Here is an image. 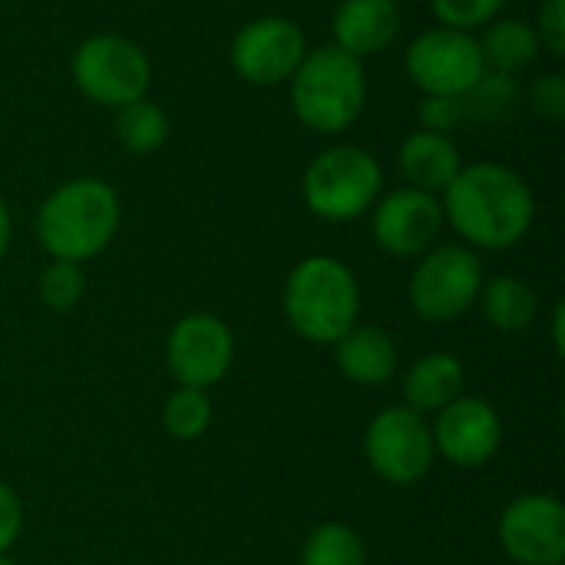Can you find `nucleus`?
I'll use <instances>...</instances> for the list:
<instances>
[{
    "mask_svg": "<svg viewBox=\"0 0 565 565\" xmlns=\"http://www.w3.org/2000/svg\"><path fill=\"white\" fill-rule=\"evenodd\" d=\"M0 565H17L13 559H7V556H0Z\"/></svg>",
    "mask_w": 565,
    "mask_h": 565,
    "instance_id": "33",
    "label": "nucleus"
},
{
    "mask_svg": "<svg viewBox=\"0 0 565 565\" xmlns=\"http://www.w3.org/2000/svg\"><path fill=\"white\" fill-rule=\"evenodd\" d=\"M483 281V262L473 248L434 245L411 275V308L424 321H454L477 305Z\"/></svg>",
    "mask_w": 565,
    "mask_h": 565,
    "instance_id": "7",
    "label": "nucleus"
},
{
    "mask_svg": "<svg viewBox=\"0 0 565 565\" xmlns=\"http://www.w3.org/2000/svg\"><path fill=\"white\" fill-rule=\"evenodd\" d=\"M553 334H556V351H563V305H556V315H553Z\"/></svg>",
    "mask_w": 565,
    "mask_h": 565,
    "instance_id": "32",
    "label": "nucleus"
},
{
    "mask_svg": "<svg viewBox=\"0 0 565 565\" xmlns=\"http://www.w3.org/2000/svg\"><path fill=\"white\" fill-rule=\"evenodd\" d=\"M503 7L507 0H430L437 23L450 30H463V33L483 30L503 13Z\"/></svg>",
    "mask_w": 565,
    "mask_h": 565,
    "instance_id": "26",
    "label": "nucleus"
},
{
    "mask_svg": "<svg viewBox=\"0 0 565 565\" xmlns=\"http://www.w3.org/2000/svg\"><path fill=\"white\" fill-rule=\"evenodd\" d=\"M232 361H235V338L228 324L209 311L185 315L169 331L166 364H169V374L179 381V387L209 391L228 374Z\"/></svg>",
    "mask_w": 565,
    "mask_h": 565,
    "instance_id": "11",
    "label": "nucleus"
},
{
    "mask_svg": "<svg viewBox=\"0 0 565 565\" xmlns=\"http://www.w3.org/2000/svg\"><path fill=\"white\" fill-rule=\"evenodd\" d=\"M536 40L540 50H550L553 56H565V0H543L536 10Z\"/></svg>",
    "mask_w": 565,
    "mask_h": 565,
    "instance_id": "28",
    "label": "nucleus"
},
{
    "mask_svg": "<svg viewBox=\"0 0 565 565\" xmlns=\"http://www.w3.org/2000/svg\"><path fill=\"white\" fill-rule=\"evenodd\" d=\"M162 424L175 440H199L212 424V401L199 387H175L162 407Z\"/></svg>",
    "mask_w": 565,
    "mask_h": 565,
    "instance_id": "24",
    "label": "nucleus"
},
{
    "mask_svg": "<svg viewBox=\"0 0 565 565\" xmlns=\"http://www.w3.org/2000/svg\"><path fill=\"white\" fill-rule=\"evenodd\" d=\"M83 291H86V275H83V265H76V262H56L53 258L40 271V298L53 311L76 308Z\"/></svg>",
    "mask_w": 565,
    "mask_h": 565,
    "instance_id": "25",
    "label": "nucleus"
},
{
    "mask_svg": "<svg viewBox=\"0 0 565 565\" xmlns=\"http://www.w3.org/2000/svg\"><path fill=\"white\" fill-rule=\"evenodd\" d=\"M444 222L463 238L467 248L503 252L520 245L536 218L530 182L503 162L463 166L440 192Z\"/></svg>",
    "mask_w": 565,
    "mask_h": 565,
    "instance_id": "1",
    "label": "nucleus"
},
{
    "mask_svg": "<svg viewBox=\"0 0 565 565\" xmlns=\"http://www.w3.org/2000/svg\"><path fill=\"white\" fill-rule=\"evenodd\" d=\"M23 530V507H20V497L0 480V556L17 543Z\"/></svg>",
    "mask_w": 565,
    "mask_h": 565,
    "instance_id": "30",
    "label": "nucleus"
},
{
    "mask_svg": "<svg viewBox=\"0 0 565 565\" xmlns=\"http://www.w3.org/2000/svg\"><path fill=\"white\" fill-rule=\"evenodd\" d=\"M420 129L450 136L463 126V96H424L417 109Z\"/></svg>",
    "mask_w": 565,
    "mask_h": 565,
    "instance_id": "27",
    "label": "nucleus"
},
{
    "mask_svg": "<svg viewBox=\"0 0 565 565\" xmlns=\"http://www.w3.org/2000/svg\"><path fill=\"white\" fill-rule=\"evenodd\" d=\"M301 565H367V550L351 526L321 523L301 546Z\"/></svg>",
    "mask_w": 565,
    "mask_h": 565,
    "instance_id": "23",
    "label": "nucleus"
},
{
    "mask_svg": "<svg viewBox=\"0 0 565 565\" xmlns=\"http://www.w3.org/2000/svg\"><path fill=\"white\" fill-rule=\"evenodd\" d=\"M477 301L483 308V318L503 334H523L536 321V311H540L536 291L530 288V281L516 275H497L483 281Z\"/></svg>",
    "mask_w": 565,
    "mask_h": 565,
    "instance_id": "20",
    "label": "nucleus"
},
{
    "mask_svg": "<svg viewBox=\"0 0 565 565\" xmlns=\"http://www.w3.org/2000/svg\"><path fill=\"white\" fill-rule=\"evenodd\" d=\"M76 89L106 109H122L149 93L152 63L146 50L119 33H93L73 53Z\"/></svg>",
    "mask_w": 565,
    "mask_h": 565,
    "instance_id": "6",
    "label": "nucleus"
},
{
    "mask_svg": "<svg viewBox=\"0 0 565 565\" xmlns=\"http://www.w3.org/2000/svg\"><path fill=\"white\" fill-rule=\"evenodd\" d=\"M477 43H480L483 66L493 73H507V76L523 73L540 56L536 30L523 17H497L493 23L483 26V36Z\"/></svg>",
    "mask_w": 565,
    "mask_h": 565,
    "instance_id": "19",
    "label": "nucleus"
},
{
    "mask_svg": "<svg viewBox=\"0 0 565 565\" xmlns=\"http://www.w3.org/2000/svg\"><path fill=\"white\" fill-rule=\"evenodd\" d=\"M334 46L354 60L384 53L401 33L397 0H341L331 17Z\"/></svg>",
    "mask_w": 565,
    "mask_h": 565,
    "instance_id": "15",
    "label": "nucleus"
},
{
    "mask_svg": "<svg viewBox=\"0 0 565 565\" xmlns=\"http://www.w3.org/2000/svg\"><path fill=\"white\" fill-rule=\"evenodd\" d=\"M497 536L516 565H559L565 559V507L556 497L526 493L503 510Z\"/></svg>",
    "mask_w": 565,
    "mask_h": 565,
    "instance_id": "12",
    "label": "nucleus"
},
{
    "mask_svg": "<svg viewBox=\"0 0 565 565\" xmlns=\"http://www.w3.org/2000/svg\"><path fill=\"white\" fill-rule=\"evenodd\" d=\"M397 169H401V175L407 179L411 189L440 195L454 182V175L463 169V159H460V149H457V142L450 136L417 129L401 142Z\"/></svg>",
    "mask_w": 565,
    "mask_h": 565,
    "instance_id": "16",
    "label": "nucleus"
},
{
    "mask_svg": "<svg viewBox=\"0 0 565 565\" xmlns=\"http://www.w3.org/2000/svg\"><path fill=\"white\" fill-rule=\"evenodd\" d=\"M122 205L109 182L79 175L53 189L36 212V238L56 262H89L119 232Z\"/></svg>",
    "mask_w": 565,
    "mask_h": 565,
    "instance_id": "2",
    "label": "nucleus"
},
{
    "mask_svg": "<svg viewBox=\"0 0 565 565\" xmlns=\"http://www.w3.org/2000/svg\"><path fill=\"white\" fill-rule=\"evenodd\" d=\"M338 371L361 387H381L397 374V348L387 331L354 324L334 341Z\"/></svg>",
    "mask_w": 565,
    "mask_h": 565,
    "instance_id": "17",
    "label": "nucleus"
},
{
    "mask_svg": "<svg viewBox=\"0 0 565 565\" xmlns=\"http://www.w3.org/2000/svg\"><path fill=\"white\" fill-rule=\"evenodd\" d=\"M367 467L391 487H414L434 467V434L427 417L411 407L381 411L364 434Z\"/></svg>",
    "mask_w": 565,
    "mask_h": 565,
    "instance_id": "8",
    "label": "nucleus"
},
{
    "mask_svg": "<svg viewBox=\"0 0 565 565\" xmlns=\"http://www.w3.org/2000/svg\"><path fill=\"white\" fill-rule=\"evenodd\" d=\"M404 70L424 96H467V89L487 73L477 36L440 23L411 40Z\"/></svg>",
    "mask_w": 565,
    "mask_h": 565,
    "instance_id": "9",
    "label": "nucleus"
},
{
    "mask_svg": "<svg viewBox=\"0 0 565 565\" xmlns=\"http://www.w3.org/2000/svg\"><path fill=\"white\" fill-rule=\"evenodd\" d=\"M430 434H434V450L447 463L460 470H477L497 457L503 444V420L490 401L460 394L454 404H447L437 414Z\"/></svg>",
    "mask_w": 565,
    "mask_h": 565,
    "instance_id": "14",
    "label": "nucleus"
},
{
    "mask_svg": "<svg viewBox=\"0 0 565 565\" xmlns=\"http://www.w3.org/2000/svg\"><path fill=\"white\" fill-rule=\"evenodd\" d=\"M516 103H520L516 76L487 70L463 96V122H470V126H500L507 116H513Z\"/></svg>",
    "mask_w": 565,
    "mask_h": 565,
    "instance_id": "22",
    "label": "nucleus"
},
{
    "mask_svg": "<svg viewBox=\"0 0 565 565\" xmlns=\"http://www.w3.org/2000/svg\"><path fill=\"white\" fill-rule=\"evenodd\" d=\"M530 103L543 119L559 122L565 116V76L563 73H546L530 86Z\"/></svg>",
    "mask_w": 565,
    "mask_h": 565,
    "instance_id": "29",
    "label": "nucleus"
},
{
    "mask_svg": "<svg viewBox=\"0 0 565 565\" xmlns=\"http://www.w3.org/2000/svg\"><path fill=\"white\" fill-rule=\"evenodd\" d=\"M116 139L126 152L132 156H149L159 152L169 139V116L159 103L152 99H136L122 109H116Z\"/></svg>",
    "mask_w": 565,
    "mask_h": 565,
    "instance_id": "21",
    "label": "nucleus"
},
{
    "mask_svg": "<svg viewBox=\"0 0 565 565\" xmlns=\"http://www.w3.org/2000/svg\"><path fill=\"white\" fill-rule=\"evenodd\" d=\"M7 248H10V209H7V202L0 195V262L7 255Z\"/></svg>",
    "mask_w": 565,
    "mask_h": 565,
    "instance_id": "31",
    "label": "nucleus"
},
{
    "mask_svg": "<svg viewBox=\"0 0 565 565\" xmlns=\"http://www.w3.org/2000/svg\"><path fill=\"white\" fill-rule=\"evenodd\" d=\"M467 384V371L463 364L447 354V351H434L424 354L420 361H414V367L404 377V407L417 411L420 417L427 414H440L447 404H454L463 394Z\"/></svg>",
    "mask_w": 565,
    "mask_h": 565,
    "instance_id": "18",
    "label": "nucleus"
},
{
    "mask_svg": "<svg viewBox=\"0 0 565 565\" xmlns=\"http://www.w3.org/2000/svg\"><path fill=\"white\" fill-rule=\"evenodd\" d=\"M291 113L301 126L321 136H338L358 122L367 103L364 60L338 50L334 43L305 53L301 66L288 79Z\"/></svg>",
    "mask_w": 565,
    "mask_h": 565,
    "instance_id": "3",
    "label": "nucleus"
},
{
    "mask_svg": "<svg viewBox=\"0 0 565 565\" xmlns=\"http://www.w3.org/2000/svg\"><path fill=\"white\" fill-rule=\"evenodd\" d=\"M444 228L440 195L420 189H394L371 209V235L394 258H420Z\"/></svg>",
    "mask_w": 565,
    "mask_h": 565,
    "instance_id": "13",
    "label": "nucleus"
},
{
    "mask_svg": "<svg viewBox=\"0 0 565 565\" xmlns=\"http://www.w3.org/2000/svg\"><path fill=\"white\" fill-rule=\"evenodd\" d=\"M361 285L354 271L331 255L298 262L285 281V318L311 344H334L358 324Z\"/></svg>",
    "mask_w": 565,
    "mask_h": 565,
    "instance_id": "4",
    "label": "nucleus"
},
{
    "mask_svg": "<svg viewBox=\"0 0 565 565\" xmlns=\"http://www.w3.org/2000/svg\"><path fill=\"white\" fill-rule=\"evenodd\" d=\"M305 53H308V40L301 26L288 17L268 13V17L248 20L235 33L228 60L238 79L252 86H278L291 79Z\"/></svg>",
    "mask_w": 565,
    "mask_h": 565,
    "instance_id": "10",
    "label": "nucleus"
},
{
    "mask_svg": "<svg viewBox=\"0 0 565 565\" xmlns=\"http://www.w3.org/2000/svg\"><path fill=\"white\" fill-rule=\"evenodd\" d=\"M384 189L381 162L361 146L321 149L301 179L305 205L324 222H354L374 209Z\"/></svg>",
    "mask_w": 565,
    "mask_h": 565,
    "instance_id": "5",
    "label": "nucleus"
}]
</instances>
